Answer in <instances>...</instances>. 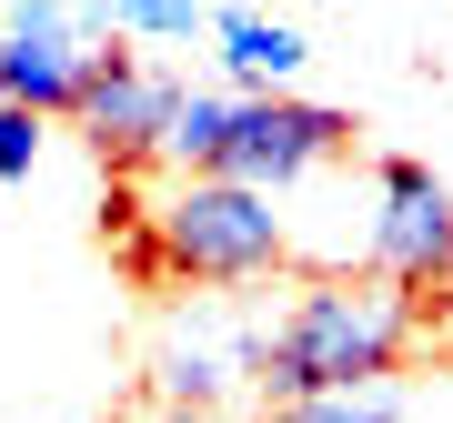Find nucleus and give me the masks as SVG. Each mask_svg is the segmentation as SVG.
<instances>
[{"instance_id": "nucleus-1", "label": "nucleus", "mask_w": 453, "mask_h": 423, "mask_svg": "<svg viewBox=\"0 0 453 423\" xmlns=\"http://www.w3.org/2000/svg\"><path fill=\"white\" fill-rule=\"evenodd\" d=\"M434 312L393 293L383 273H303L292 303L273 312V353H262V404H312V393L393 383Z\"/></svg>"}, {"instance_id": "nucleus-2", "label": "nucleus", "mask_w": 453, "mask_h": 423, "mask_svg": "<svg viewBox=\"0 0 453 423\" xmlns=\"http://www.w3.org/2000/svg\"><path fill=\"white\" fill-rule=\"evenodd\" d=\"M353 151V112L312 91H232V81H192L172 112L162 162L172 172H232L252 192H303L312 172H333Z\"/></svg>"}, {"instance_id": "nucleus-5", "label": "nucleus", "mask_w": 453, "mask_h": 423, "mask_svg": "<svg viewBox=\"0 0 453 423\" xmlns=\"http://www.w3.org/2000/svg\"><path fill=\"white\" fill-rule=\"evenodd\" d=\"M363 273H383L393 293H413L434 312L453 293V181L434 162H372V192H363Z\"/></svg>"}, {"instance_id": "nucleus-11", "label": "nucleus", "mask_w": 453, "mask_h": 423, "mask_svg": "<svg viewBox=\"0 0 453 423\" xmlns=\"http://www.w3.org/2000/svg\"><path fill=\"white\" fill-rule=\"evenodd\" d=\"M50 151V112H31V101H0V181H31Z\"/></svg>"}, {"instance_id": "nucleus-13", "label": "nucleus", "mask_w": 453, "mask_h": 423, "mask_svg": "<svg viewBox=\"0 0 453 423\" xmlns=\"http://www.w3.org/2000/svg\"><path fill=\"white\" fill-rule=\"evenodd\" d=\"M151 423H211V413H151Z\"/></svg>"}, {"instance_id": "nucleus-8", "label": "nucleus", "mask_w": 453, "mask_h": 423, "mask_svg": "<svg viewBox=\"0 0 453 423\" xmlns=\"http://www.w3.org/2000/svg\"><path fill=\"white\" fill-rule=\"evenodd\" d=\"M211 61H222L232 91H292L312 61V41L273 11H211Z\"/></svg>"}, {"instance_id": "nucleus-9", "label": "nucleus", "mask_w": 453, "mask_h": 423, "mask_svg": "<svg viewBox=\"0 0 453 423\" xmlns=\"http://www.w3.org/2000/svg\"><path fill=\"white\" fill-rule=\"evenodd\" d=\"M211 11H222V0H101L111 41H142V50H181V41H202Z\"/></svg>"}, {"instance_id": "nucleus-6", "label": "nucleus", "mask_w": 453, "mask_h": 423, "mask_svg": "<svg viewBox=\"0 0 453 423\" xmlns=\"http://www.w3.org/2000/svg\"><path fill=\"white\" fill-rule=\"evenodd\" d=\"M101 50H111L101 0H20V11L0 20V101H31V112L71 121Z\"/></svg>"}, {"instance_id": "nucleus-12", "label": "nucleus", "mask_w": 453, "mask_h": 423, "mask_svg": "<svg viewBox=\"0 0 453 423\" xmlns=\"http://www.w3.org/2000/svg\"><path fill=\"white\" fill-rule=\"evenodd\" d=\"M434 333H443V342H453V293H443V303H434Z\"/></svg>"}, {"instance_id": "nucleus-4", "label": "nucleus", "mask_w": 453, "mask_h": 423, "mask_svg": "<svg viewBox=\"0 0 453 423\" xmlns=\"http://www.w3.org/2000/svg\"><path fill=\"white\" fill-rule=\"evenodd\" d=\"M262 353H273V312L232 303V293H192L151 342V404L162 413H222L232 393H262Z\"/></svg>"}, {"instance_id": "nucleus-3", "label": "nucleus", "mask_w": 453, "mask_h": 423, "mask_svg": "<svg viewBox=\"0 0 453 423\" xmlns=\"http://www.w3.org/2000/svg\"><path fill=\"white\" fill-rule=\"evenodd\" d=\"M142 282H202V293H252V282L292 273V212L282 192H252L232 172H172L151 232L131 242Z\"/></svg>"}, {"instance_id": "nucleus-10", "label": "nucleus", "mask_w": 453, "mask_h": 423, "mask_svg": "<svg viewBox=\"0 0 453 423\" xmlns=\"http://www.w3.org/2000/svg\"><path fill=\"white\" fill-rule=\"evenodd\" d=\"M252 423H403V383H353V393H312V404H262Z\"/></svg>"}, {"instance_id": "nucleus-7", "label": "nucleus", "mask_w": 453, "mask_h": 423, "mask_svg": "<svg viewBox=\"0 0 453 423\" xmlns=\"http://www.w3.org/2000/svg\"><path fill=\"white\" fill-rule=\"evenodd\" d=\"M181 91H192V81H181L172 61H151V50H101V61H91V91H81L71 121L91 131L101 172H142V162H162Z\"/></svg>"}]
</instances>
